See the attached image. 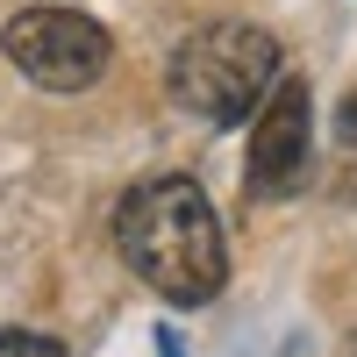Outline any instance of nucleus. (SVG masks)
Returning a JSON list of instances; mask_svg holds the SVG:
<instances>
[{"instance_id": "f257e3e1", "label": "nucleus", "mask_w": 357, "mask_h": 357, "mask_svg": "<svg viewBox=\"0 0 357 357\" xmlns=\"http://www.w3.org/2000/svg\"><path fill=\"white\" fill-rule=\"evenodd\" d=\"M114 250L172 307L215 301L222 279H229L222 222H215V207H207V193L193 178H151V186H136L114 207Z\"/></svg>"}, {"instance_id": "f03ea898", "label": "nucleus", "mask_w": 357, "mask_h": 357, "mask_svg": "<svg viewBox=\"0 0 357 357\" xmlns=\"http://www.w3.org/2000/svg\"><path fill=\"white\" fill-rule=\"evenodd\" d=\"M279 79V43L250 22H215V29H193L172 57V100L193 107L200 122H243V114L272 93Z\"/></svg>"}, {"instance_id": "7ed1b4c3", "label": "nucleus", "mask_w": 357, "mask_h": 357, "mask_svg": "<svg viewBox=\"0 0 357 357\" xmlns=\"http://www.w3.org/2000/svg\"><path fill=\"white\" fill-rule=\"evenodd\" d=\"M0 43H8L15 72L36 79L43 93H86L100 72H107V29L93 15H72V8H22L8 29H0Z\"/></svg>"}, {"instance_id": "20e7f679", "label": "nucleus", "mask_w": 357, "mask_h": 357, "mask_svg": "<svg viewBox=\"0 0 357 357\" xmlns=\"http://www.w3.org/2000/svg\"><path fill=\"white\" fill-rule=\"evenodd\" d=\"M307 129H314L307 79H272V93L250 122V165H243V186L257 200H286L307 178Z\"/></svg>"}, {"instance_id": "39448f33", "label": "nucleus", "mask_w": 357, "mask_h": 357, "mask_svg": "<svg viewBox=\"0 0 357 357\" xmlns=\"http://www.w3.org/2000/svg\"><path fill=\"white\" fill-rule=\"evenodd\" d=\"M0 357H65V350H57L50 336H22V329H8V336H0Z\"/></svg>"}, {"instance_id": "423d86ee", "label": "nucleus", "mask_w": 357, "mask_h": 357, "mask_svg": "<svg viewBox=\"0 0 357 357\" xmlns=\"http://www.w3.org/2000/svg\"><path fill=\"white\" fill-rule=\"evenodd\" d=\"M336 143H357V93L336 107Z\"/></svg>"}, {"instance_id": "0eeeda50", "label": "nucleus", "mask_w": 357, "mask_h": 357, "mask_svg": "<svg viewBox=\"0 0 357 357\" xmlns=\"http://www.w3.org/2000/svg\"><path fill=\"white\" fill-rule=\"evenodd\" d=\"M158 357H178V336H172V329L158 336Z\"/></svg>"}]
</instances>
